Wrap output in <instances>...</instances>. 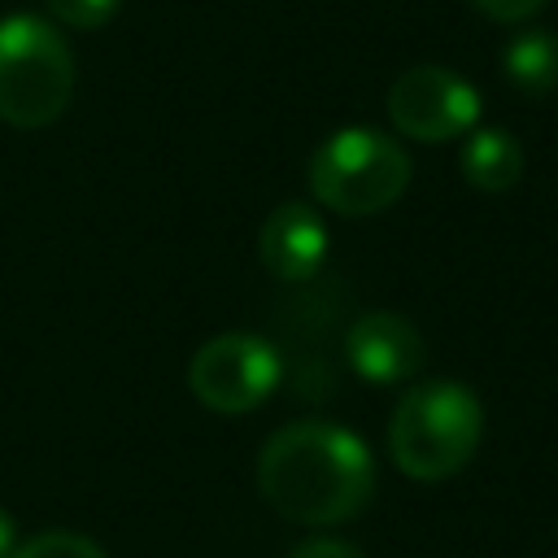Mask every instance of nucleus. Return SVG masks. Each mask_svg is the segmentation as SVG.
I'll use <instances>...</instances> for the list:
<instances>
[{"mask_svg": "<svg viewBox=\"0 0 558 558\" xmlns=\"http://www.w3.org/2000/svg\"><path fill=\"white\" fill-rule=\"evenodd\" d=\"M257 488L275 514L305 527H327L353 519L371 501L375 462L349 427L301 418L262 445Z\"/></svg>", "mask_w": 558, "mask_h": 558, "instance_id": "nucleus-1", "label": "nucleus"}, {"mask_svg": "<svg viewBox=\"0 0 558 558\" xmlns=\"http://www.w3.org/2000/svg\"><path fill=\"white\" fill-rule=\"evenodd\" d=\"M480 397L458 379H427L405 388L388 423V453L410 480H449L480 445Z\"/></svg>", "mask_w": 558, "mask_h": 558, "instance_id": "nucleus-2", "label": "nucleus"}, {"mask_svg": "<svg viewBox=\"0 0 558 558\" xmlns=\"http://www.w3.org/2000/svg\"><path fill=\"white\" fill-rule=\"evenodd\" d=\"M74 96V52L39 13L0 17V122L39 131L65 113Z\"/></svg>", "mask_w": 558, "mask_h": 558, "instance_id": "nucleus-3", "label": "nucleus"}, {"mask_svg": "<svg viewBox=\"0 0 558 558\" xmlns=\"http://www.w3.org/2000/svg\"><path fill=\"white\" fill-rule=\"evenodd\" d=\"M410 187L405 148L375 126H340L310 157V192L340 218H366Z\"/></svg>", "mask_w": 558, "mask_h": 558, "instance_id": "nucleus-4", "label": "nucleus"}, {"mask_svg": "<svg viewBox=\"0 0 558 558\" xmlns=\"http://www.w3.org/2000/svg\"><path fill=\"white\" fill-rule=\"evenodd\" d=\"M279 375L283 366H279L275 344L248 331H222L205 340L187 362V388L214 414L257 410L275 392Z\"/></svg>", "mask_w": 558, "mask_h": 558, "instance_id": "nucleus-5", "label": "nucleus"}, {"mask_svg": "<svg viewBox=\"0 0 558 558\" xmlns=\"http://www.w3.org/2000/svg\"><path fill=\"white\" fill-rule=\"evenodd\" d=\"M388 122L418 144H445L471 135L480 122V92L445 65H410L388 87Z\"/></svg>", "mask_w": 558, "mask_h": 558, "instance_id": "nucleus-6", "label": "nucleus"}, {"mask_svg": "<svg viewBox=\"0 0 558 558\" xmlns=\"http://www.w3.org/2000/svg\"><path fill=\"white\" fill-rule=\"evenodd\" d=\"M344 357L371 384H401L423 366V336L405 314L371 310L344 331Z\"/></svg>", "mask_w": 558, "mask_h": 558, "instance_id": "nucleus-7", "label": "nucleus"}, {"mask_svg": "<svg viewBox=\"0 0 558 558\" xmlns=\"http://www.w3.org/2000/svg\"><path fill=\"white\" fill-rule=\"evenodd\" d=\"M257 257L283 283L314 279L323 257H327V222H323V214L314 205H305V201H283L279 209H270V218L257 231Z\"/></svg>", "mask_w": 558, "mask_h": 558, "instance_id": "nucleus-8", "label": "nucleus"}, {"mask_svg": "<svg viewBox=\"0 0 558 558\" xmlns=\"http://www.w3.org/2000/svg\"><path fill=\"white\" fill-rule=\"evenodd\" d=\"M458 166H462V179L475 187V192H510L523 174V148L510 131H497V126H480L466 135L462 153H458Z\"/></svg>", "mask_w": 558, "mask_h": 558, "instance_id": "nucleus-9", "label": "nucleus"}, {"mask_svg": "<svg viewBox=\"0 0 558 558\" xmlns=\"http://www.w3.org/2000/svg\"><path fill=\"white\" fill-rule=\"evenodd\" d=\"M501 70L523 96L558 92V35L554 31H523L501 48Z\"/></svg>", "mask_w": 558, "mask_h": 558, "instance_id": "nucleus-10", "label": "nucleus"}, {"mask_svg": "<svg viewBox=\"0 0 558 558\" xmlns=\"http://www.w3.org/2000/svg\"><path fill=\"white\" fill-rule=\"evenodd\" d=\"M9 558H109V554L92 536L57 527V532H39L31 541H17V549Z\"/></svg>", "mask_w": 558, "mask_h": 558, "instance_id": "nucleus-11", "label": "nucleus"}, {"mask_svg": "<svg viewBox=\"0 0 558 558\" xmlns=\"http://www.w3.org/2000/svg\"><path fill=\"white\" fill-rule=\"evenodd\" d=\"M44 4H48L52 22L74 26V31H96L118 13L122 0H44Z\"/></svg>", "mask_w": 558, "mask_h": 558, "instance_id": "nucleus-12", "label": "nucleus"}, {"mask_svg": "<svg viewBox=\"0 0 558 558\" xmlns=\"http://www.w3.org/2000/svg\"><path fill=\"white\" fill-rule=\"evenodd\" d=\"M484 17H493V22H523V17H532L545 0H471Z\"/></svg>", "mask_w": 558, "mask_h": 558, "instance_id": "nucleus-13", "label": "nucleus"}, {"mask_svg": "<svg viewBox=\"0 0 558 558\" xmlns=\"http://www.w3.org/2000/svg\"><path fill=\"white\" fill-rule=\"evenodd\" d=\"M288 558H362L353 545L336 541V536H314V541H301Z\"/></svg>", "mask_w": 558, "mask_h": 558, "instance_id": "nucleus-14", "label": "nucleus"}, {"mask_svg": "<svg viewBox=\"0 0 558 558\" xmlns=\"http://www.w3.org/2000/svg\"><path fill=\"white\" fill-rule=\"evenodd\" d=\"M17 549V519L0 506V558H9Z\"/></svg>", "mask_w": 558, "mask_h": 558, "instance_id": "nucleus-15", "label": "nucleus"}]
</instances>
